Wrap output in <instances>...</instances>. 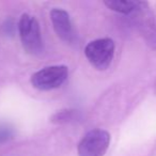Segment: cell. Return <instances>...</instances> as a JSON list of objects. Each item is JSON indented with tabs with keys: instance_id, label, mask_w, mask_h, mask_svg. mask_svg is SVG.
I'll return each mask as SVG.
<instances>
[{
	"instance_id": "8",
	"label": "cell",
	"mask_w": 156,
	"mask_h": 156,
	"mask_svg": "<svg viewBox=\"0 0 156 156\" xmlns=\"http://www.w3.org/2000/svg\"><path fill=\"white\" fill-rule=\"evenodd\" d=\"M14 136V129L8 124H0V143H5Z\"/></svg>"
},
{
	"instance_id": "1",
	"label": "cell",
	"mask_w": 156,
	"mask_h": 156,
	"mask_svg": "<svg viewBox=\"0 0 156 156\" xmlns=\"http://www.w3.org/2000/svg\"><path fill=\"white\" fill-rule=\"evenodd\" d=\"M18 31L23 47L28 54L37 56L43 52L44 44L41 29L34 16L23 14L18 23Z\"/></svg>"
},
{
	"instance_id": "5",
	"label": "cell",
	"mask_w": 156,
	"mask_h": 156,
	"mask_svg": "<svg viewBox=\"0 0 156 156\" xmlns=\"http://www.w3.org/2000/svg\"><path fill=\"white\" fill-rule=\"evenodd\" d=\"M50 20L57 35L65 42H71L74 37V31L69 15L62 9H52L50 11Z\"/></svg>"
},
{
	"instance_id": "7",
	"label": "cell",
	"mask_w": 156,
	"mask_h": 156,
	"mask_svg": "<svg viewBox=\"0 0 156 156\" xmlns=\"http://www.w3.org/2000/svg\"><path fill=\"white\" fill-rule=\"evenodd\" d=\"M78 111L74 110V109H64V110H60L56 112L55 115H51L50 118V122L55 124H65L72 122L77 118Z\"/></svg>"
},
{
	"instance_id": "3",
	"label": "cell",
	"mask_w": 156,
	"mask_h": 156,
	"mask_svg": "<svg viewBox=\"0 0 156 156\" xmlns=\"http://www.w3.org/2000/svg\"><path fill=\"white\" fill-rule=\"evenodd\" d=\"M69 75V69L65 65H51L37 71L31 76V85L41 91H49L59 88Z\"/></svg>"
},
{
	"instance_id": "2",
	"label": "cell",
	"mask_w": 156,
	"mask_h": 156,
	"mask_svg": "<svg viewBox=\"0 0 156 156\" xmlns=\"http://www.w3.org/2000/svg\"><path fill=\"white\" fill-rule=\"evenodd\" d=\"M85 55L96 69L105 71L112 62L115 56V42L109 37L94 40L86 46Z\"/></svg>"
},
{
	"instance_id": "4",
	"label": "cell",
	"mask_w": 156,
	"mask_h": 156,
	"mask_svg": "<svg viewBox=\"0 0 156 156\" xmlns=\"http://www.w3.org/2000/svg\"><path fill=\"white\" fill-rule=\"evenodd\" d=\"M110 144V134L107 130L92 129L85 135L77 147L79 156H104Z\"/></svg>"
},
{
	"instance_id": "6",
	"label": "cell",
	"mask_w": 156,
	"mask_h": 156,
	"mask_svg": "<svg viewBox=\"0 0 156 156\" xmlns=\"http://www.w3.org/2000/svg\"><path fill=\"white\" fill-rule=\"evenodd\" d=\"M104 3L108 9L118 12V13L132 14L138 11L143 2L130 1V0H106L104 1Z\"/></svg>"
}]
</instances>
